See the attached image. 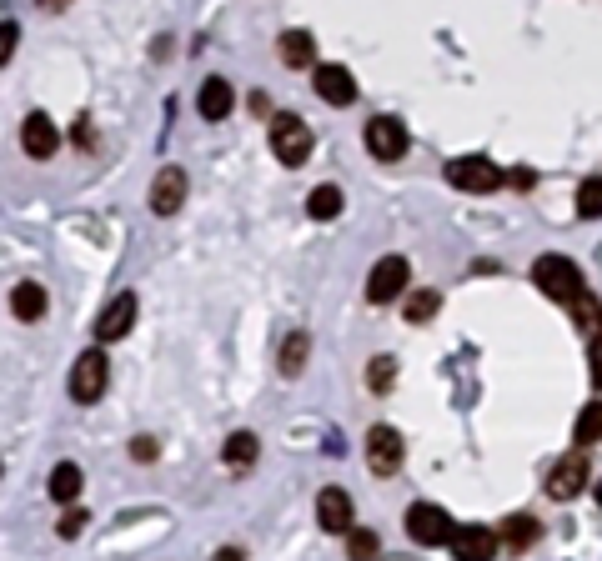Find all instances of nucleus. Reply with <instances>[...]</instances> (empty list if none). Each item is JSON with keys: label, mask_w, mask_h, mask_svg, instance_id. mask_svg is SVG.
<instances>
[{"label": "nucleus", "mask_w": 602, "mask_h": 561, "mask_svg": "<svg viewBox=\"0 0 602 561\" xmlns=\"http://www.w3.org/2000/svg\"><path fill=\"white\" fill-rule=\"evenodd\" d=\"M186 201V171L181 166H161L156 181H151V211L156 216H176Z\"/></svg>", "instance_id": "12"}, {"label": "nucleus", "mask_w": 602, "mask_h": 561, "mask_svg": "<svg viewBox=\"0 0 602 561\" xmlns=\"http://www.w3.org/2000/svg\"><path fill=\"white\" fill-rule=\"evenodd\" d=\"M392 381H397V361H392V356H377V361L367 366V386H372V391H387Z\"/></svg>", "instance_id": "28"}, {"label": "nucleus", "mask_w": 602, "mask_h": 561, "mask_svg": "<svg viewBox=\"0 0 602 561\" xmlns=\"http://www.w3.org/2000/svg\"><path fill=\"white\" fill-rule=\"evenodd\" d=\"M81 486H86V476H81L76 461H61V466L51 471V496H56V501H76Z\"/></svg>", "instance_id": "23"}, {"label": "nucleus", "mask_w": 602, "mask_h": 561, "mask_svg": "<svg viewBox=\"0 0 602 561\" xmlns=\"http://www.w3.org/2000/svg\"><path fill=\"white\" fill-rule=\"evenodd\" d=\"M211 561H246V551H241V546H226V551H216Z\"/></svg>", "instance_id": "34"}, {"label": "nucleus", "mask_w": 602, "mask_h": 561, "mask_svg": "<svg viewBox=\"0 0 602 561\" xmlns=\"http://www.w3.org/2000/svg\"><path fill=\"white\" fill-rule=\"evenodd\" d=\"M447 181L462 186V191H472V196H487V191L502 186V171L487 156H457V161H447Z\"/></svg>", "instance_id": "4"}, {"label": "nucleus", "mask_w": 602, "mask_h": 561, "mask_svg": "<svg viewBox=\"0 0 602 561\" xmlns=\"http://www.w3.org/2000/svg\"><path fill=\"white\" fill-rule=\"evenodd\" d=\"M251 111H256V116H266V111H271V101H266L261 91H251Z\"/></svg>", "instance_id": "35"}, {"label": "nucleus", "mask_w": 602, "mask_h": 561, "mask_svg": "<svg viewBox=\"0 0 602 561\" xmlns=\"http://www.w3.org/2000/svg\"><path fill=\"white\" fill-rule=\"evenodd\" d=\"M11 311H16V321H41L46 316V286L41 281H21L11 291Z\"/></svg>", "instance_id": "18"}, {"label": "nucleus", "mask_w": 602, "mask_h": 561, "mask_svg": "<svg viewBox=\"0 0 602 561\" xmlns=\"http://www.w3.org/2000/svg\"><path fill=\"white\" fill-rule=\"evenodd\" d=\"M407 281H412L407 256H382V261L372 266V276H367V301H372V306H387V301H397V296L407 291Z\"/></svg>", "instance_id": "5"}, {"label": "nucleus", "mask_w": 602, "mask_h": 561, "mask_svg": "<svg viewBox=\"0 0 602 561\" xmlns=\"http://www.w3.org/2000/svg\"><path fill=\"white\" fill-rule=\"evenodd\" d=\"M131 456H136V461H156V441H151V436H136V441H131Z\"/></svg>", "instance_id": "32"}, {"label": "nucleus", "mask_w": 602, "mask_h": 561, "mask_svg": "<svg viewBox=\"0 0 602 561\" xmlns=\"http://www.w3.org/2000/svg\"><path fill=\"white\" fill-rule=\"evenodd\" d=\"M587 476H592V471H587V451L572 446V451L547 471V496H552V501H572V496H582Z\"/></svg>", "instance_id": "8"}, {"label": "nucleus", "mask_w": 602, "mask_h": 561, "mask_svg": "<svg viewBox=\"0 0 602 561\" xmlns=\"http://www.w3.org/2000/svg\"><path fill=\"white\" fill-rule=\"evenodd\" d=\"M572 441L587 451L592 441H602V401H587L582 411H577V426H572Z\"/></svg>", "instance_id": "24"}, {"label": "nucleus", "mask_w": 602, "mask_h": 561, "mask_svg": "<svg viewBox=\"0 0 602 561\" xmlns=\"http://www.w3.org/2000/svg\"><path fill=\"white\" fill-rule=\"evenodd\" d=\"M71 0H41V11H66Z\"/></svg>", "instance_id": "36"}, {"label": "nucleus", "mask_w": 602, "mask_h": 561, "mask_svg": "<svg viewBox=\"0 0 602 561\" xmlns=\"http://www.w3.org/2000/svg\"><path fill=\"white\" fill-rule=\"evenodd\" d=\"M402 461H407L402 431H397V426H372V431H367V466H372L377 476H397Z\"/></svg>", "instance_id": "6"}, {"label": "nucleus", "mask_w": 602, "mask_h": 561, "mask_svg": "<svg viewBox=\"0 0 602 561\" xmlns=\"http://www.w3.org/2000/svg\"><path fill=\"white\" fill-rule=\"evenodd\" d=\"M256 451H261V441H256L251 431H231V436H226V446H221V456H226V466H231V471H246V466L256 461Z\"/></svg>", "instance_id": "21"}, {"label": "nucleus", "mask_w": 602, "mask_h": 561, "mask_svg": "<svg viewBox=\"0 0 602 561\" xmlns=\"http://www.w3.org/2000/svg\"><path fill=\"white\" fill-rule=\"evenodd\" d=\"M532 281H537L542 296L567 301V306L582 296V271H577L567 256H537V261H532Z\"/></svg>", "instance_id": "1"}, {"label": "nucleus", "mask_w": 602, "mask_h": 561, "mask_svg": "<svg viewBox=\"0 0 602 561\" xmlns=\"http://www.w3.org/2000/svg\"><path fill=\"white\" fill-rule=\"evenodd\" d=\"M231 106H236L231 81H221V76L201 81V91H196V111H201V121H226V116H231Z\"/></svg>", "instance_id": "16"}, {"label": "nucleus", "mask_w": 602, "mask_h": 561, "mask_svg": "<svg viewBox=\"0 0 602 561\" xmlns=\"http://www.w3.org/2000/svg\"><path fill=\"white\" fill-rule=\"evenodd\" d=\"M16 36H21V31H16V21H6V41H0V61H11V56H16Z\"/></svg>", "instance_id": "33"}, {"label": "nucleus", "mask_w": 602, "mask_h": 561, "mask_svg": "<svg viewBox=\"0 0 602 561\" xmlns=\"http://www.w3.org/2000/svg\"><path fill=\"white\" fill-rule=\"evenodd\" d=\"M347 556H352V561H377V556H382V536H377L372 526H352V531H347Z\"/></svg>", "instance_id": "26"}, {"label": "nucleus", "mask_w": 602, "mask_h": 561, "mask_svg": "<svg viewBox=\"0 0 602 561\" xmlns=\"http://www.w3.org/2000/svg\"><path fill=\"white\" fill-rule=\"evenodd\" d=\"M317 526H322L327 536L352 531V496H347L342 486H327V491L317 496Z\"/></svg>", "instance_id": "14"}, {"label": "nucleus", "mask_w": 602, "mask_h": 561, "mask_svg": "<svg viewBox=\"0 0 602 561\" xmlns=\"http://www.w3.org/2000/svg\"><path fill=\"white\" fill-rule=\"evenodd\" d=\"M307 356H312V336H307V331H291V336L281 341V356H276L281 376H301V366H307Z\"/></svg>", "instance_id": "20"}, {"label": "nucleus", "mask_w": 602, "mask_h": 561, "mask_svg": "<svg viewBox=\"0 0 602 561\" xmlns=\"http://www.w3.org/2000/svg\"><path fill=\"white\" fill-rule=\"evenodd\" d=\"M367 151H372L377 161H402V156H407V126H402L397 116L367 121Z\"/></svg>", "instance_id": "9"}, {"label": "nucleus", "mask_w": 602, "mask_h": 561, "mask_svg": "<svg viewBox=\"0 0 602 561\" xmlns=\"http://www.w3.org/2000/svg\"><path fill=\"white\" fill-rule=\"evenodd\" d=\"M407 536H412L417 546H442V541H452V536H457V526H452V516H447L442 506L417 501V506L407 511Z\"/></svg>", "instance_id": "7"}, {"label": "nucleus", "mask_w": 602, "mask_h": 561, "mask_svg": "<svg viewBox=\"0 0 602 561\" xmlns=\"http://www.w3.org/2000/svg\"><path fill=\"white\" fill-rule=\"evenodd\" d=\"M86 521H91V516H86L81 506H71V511H66L61 521H56V531H61V536L71 541V536H81V531H86Z\"/></svg>", "instance_id": "30"}, {"label": "nucleus", "mask_w": 602, "mask_h": 561, "mask_svg": "<svg viewBox=\"0 0 602 561\" xmlns=\"http://www.w3.org/2000/svg\"><path fill=\"white\" fill-rule=\"evenodd\" d=\"M276 56H281V66H307V61L317 56L312 31H286V36L276 41Z\"/></svg>", "instance_id": "19"}, {"label": "nucleus", "mask_w": 602, "mask_h": 561, "mask_svg": "<svg viewBox=\"0 0 602 561\" xmlns=\"http://www.w3.org/2000/svg\"><path fill=\"white\" fill-rule=\"evenodd\" d=\"M307 211H312V221H332V216H342V186L322 181V186L307 196Z\"/></svg>", "instance_id": "22"}, {"label": "nucleus", "mask_w": 602, "mask_h": 561, "mask_svg": "<svg viewBox=\"0 0 602 561\" xmlns=\"http://www.w3.org/2000/svg\"><path fill=\"white\" fill-rule=\"evenodd\" d=\"M497 536H502V551H527V546L542 536V521H537V516H527V511H512V516L502 521V531H497Z\"/></svg>", "instance_id": "17"}, {"label": "nucleus", "mask_w": 602, "mask_h": 561, "mask_svg": "<svg viewBox=\"0 0 602 561\" xmlns=\"http://www.w3.org/2000/svg\"><path fill=\"white\" fill-rule=\"evenodd\" d=\"M437 311H442V296H437V291H412V296H407V306H402V321L427 326Z\"/></svg>", "instance_id": "25"}, {"label": "nucleus", "mask_w": 602, "mask_h": 561, "mask_svg": "<svg viewBox=\"0 0 602 561\" xmlns=\"http://www.w3.org/2000/svg\"><path fill=\"white\" fill-rule=\"evenodd\" d=\"M572 316H577V326H592V331L602 326V306H597V301H592L587 291H582V296L572 301Z\"/></svg>", "instance_id": "29"}, {"label": "nucleus", "mask_w": 602, "mask_h": 561, "mask_svg": "<svg viewBox=\"0 0 602 561\" xmlns=\"http://www.w3.org/2000/svg\"><path fill=\"white\" fill-rule=\"evenodd\" d=\"M271 151H276V161L281 166H301L312 156V126L301 121V116H271Z\"/></svg>", "instance_id": "2"}, {"label": "nucleus", "mask_w": 602, "mask_h": 561, "mask_svg": "<svg viewBox=\"0 0 602 561\" xmlns=\"http://www.w3.org/2000/svg\"><path fill=\"white\" fill-rule=\"evenodd\" d=\"M131 326H136V296L121 291V296L96 316V341H101V346H106V341H121V336H131Z\"/></svg>", "instance_id": "13"}, {"label": "nucleus", "mask_w": 602, "mask_h": 561, "mask_svg": "<svg viewBox=\"0 0 602 561\" xmlns=\"http://www.w3.org/2000/svg\"><path fill=\"white\" fill-rule=\"evenodd\" d=\"M21 151L31 156V161H51L56 151H61V131H56V121L51 116H26L21 121Z\"/></svg>", "instance_id": "10"}, {"label": "nucleus", "mask_w": 602, "mask_h": 561, "mask_svg": "<svg viewBox=\"0 0 602 561\" xmlns=\"http://www.w3.org/2000/svg\"><path fill=\"white\" fill-rule=\"evenodd\" d=\"M447 546H452L457 561H492L497 546H502V536H497L492 526H457V536H452Z\"/></svg>", "instance_id": "11"}, {"label": "nucleus", "mask_w": 602, "mask_h": 561, "mask_svg": "<svg viewBox=\"0 0 602 561\" xmlns=\"http://www.w3.org/2000/svg\"><path fill=\"white\" fill-rule=\"evenodd\" d=\"M312 86H317V96H322L327 106H352V101H357V81H352L347 66H332V61L317 66V81H312Z\"/></svg>", "instance_id": "15"}, {"label": "nucleus", "mask_w": 602, "mask_h": 561, "mask_svg": "<svg viewBox=\"0 0 602 561\" xmlns=\"http://www.w3.org/2000/svg\"><path fill=\"white\" fill-rule=\"evenodd\" d=\"M587 371H592V386L602 391V331H597L592 346H587Z\"/></svg>", "instance_id": "31"}, {"label": "nucleus", "mask_w": 602, "mask_h": 561, "mask_svg": "<svg viewBox=\"0 0 602 561\" xmlns=\"http://www.w3.org/2000/svg\"><path fill=\"white\" fill-rule=\"evenodd\" d=\"M577 216H582V221H597V216H602V176H592V181L577 186Z\"/></svg>", "instance_id": "27"}, {"label": "nucleus", "mask_w": 602, "mask_h": 561, "mask_svg": "<svg viewBox=\"0 0 602 561\" xmlns=\"http://www.w3.org/2000/svg\"><path fill=\"white\" fill-rule=\"evenodd\" d=\"M106 381H111V361H106V351H101V346H96V351H81L76 366H71V401H81V406L101 401Z\"/></svg>", "instance_id": "3"}]
</instances>
